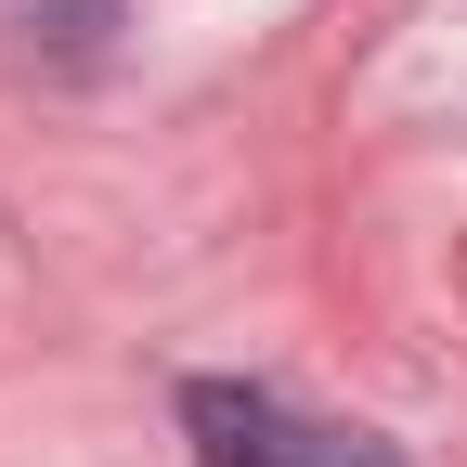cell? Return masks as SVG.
Here are the masks:
<instances>
[{
	"mask_svg": "<svg viewBox=\"0 0 467 467\" xmlns=\"http://www.w3.org/2000/svg\"><path fill=\"white\" fill-rule=\"evenodd\" d=\"M182 429H195V467H402L377 429H325L273 389H234V377H195L182 389Z\"/></svg>",
	"mask_w": 467,
	"mask_h": 467,
	"instance_id": "cell-1",
	"label": "cell"
}]
</instances>
